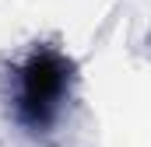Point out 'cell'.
Here are the masks:
<instances>
[{
    "instance_id": "obj_1",
    "label": "cell",
    "mask_w": 151,
    "mask_h": 147,
    "mask_svg": "<svg viewBox=\"0 0 151 147\" xmlns=\"http://www.w3.org/2000/svg\"><path fill=\"white\" fill-rule=\"evenodd\" d=\"M63 84H67V74H63V63L56 56H35L25 70V112L32 123H46L60 95H63Z\"/></svg>"
}]
</instances>
